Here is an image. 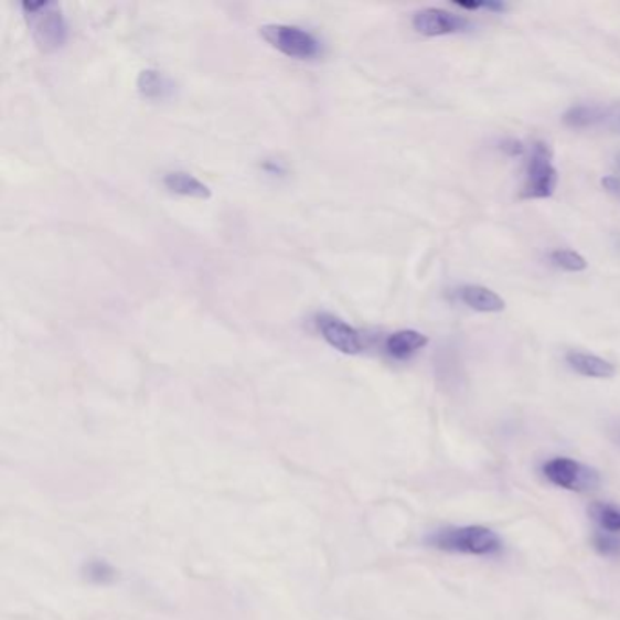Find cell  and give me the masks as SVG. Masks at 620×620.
I'll return each instance as SVG.
<instances>
[{"instance_id": "obj_1", "label": "cell", "mask_w": 620, "mask_h": 620, "mask_svg": "<svg viewBox=\"0 0 620 620\" xmlns=\"http://www.w3.org/2000/svg\"><path fill=\"white\" fill-rule=\"evenodd\" d=\"M428 546L446 554L493 557L501 554L504 543L499 533L487 526H453L431 533L426 538Z\"/></svg>"}, {"instance_id": "obj_2", "label": "cell", "mask_w": 620, "mask_h": 620, "mask_svg": "<svg viewBox=\"0 0 620 620\" xmlns=\"http://www.w3.org/2000/svg\"><path fill=\"white\" fill-rule=\"evenodd\" d=\"M24 15L32 24L33 39L44 53L57 52L66 44L67 26L63 11L53 2H24Z\"/></svg>"}, {"instance_id": "obj_3", "label": "cell", "mask_w": 620, "mask_h": 620, "mask_svg": "<svg viewBox=\"0 0 620 620\" xmlns=\"http://www.w3.org/2000/svg\"><path fill=\"white\" fill-rule=\"evenodd\" d=\"M541 471L549 484L575 493L595 490L600 484L599 471L569 457H554L546 460Z\"/></svg>"}, {"instance_id": "obj_4", "label": "cell", "mask_w": 620, "mask_h": 620, "mask_svg": "<svg viewBox=\"0 0 620 620\" xmlns=\"http://www.w3.org/2000/svg\"><path fill=\"white\" fill-rule=\"evenodd\" d=\"M558 173L554 165V151L543 140L532 146V156L527 162L526 184L523 199H549L557 190Z\"/></svg>"}, {"instance_id": "obj_5", "label": "cell", "mask_w": 620, "mask_h": 620, "mask_svg": "<svg viewBox=\"0 0 620 620\" xmlns=\"http://www.w3.org/2000/svg\"><path fill=\"white\" fill-rule=\"evenodd\" d=\"M260 35L266 41L285 53L288 57L311 58L319 53V41L306 30L297 26H286V24H268L260 28Z\"/></svg>"}, {"instance_id": "obj_6", "label": "cell", "mask_w": 620, "mask_h": 620, "mask_svg": "<svg viewBox=\"0 0 620 620\" xmlns=\"http://www.w3.org/2000/svg\"><path fill=\"white\" fill-rule=\"evenodd\" d=\"M415 32L425 36L451 35V33L466 32L470 28V21L466 17L456 15L450 11L439 8H425L414 15Z\"/></svg>"}, {"instance_id": "obj_7", "label": "cell", "mask_w": 620, "mask_h": 620, "mask_svg": "<svg viewBox=\"0 0 620 620\" xmlns=\"http://www.w3.org/2000/svg\"><path fill=\"white\" fill-rule=\"evenodd\" d=\"M317 324H319L324 341L331 348H335L336 352L344 353V355H357L364 350L361 333L341 319L333 316H321L317 319Z\"/></svg>"}, {"instance_id": "obj_8", "label": "cell", "mask_w": 620, "mask_h": 620, "mask_svg": "<svg viewBox=\"0 0 620 620\" xmlns=\"http://www.w3.org/2000/svg\"><path fill=\"white\" fill-rule=\"evenodd\" d=\"M459 297L468 308L481 311V313H499L506 308V302L501 295H496L495 291L484 288V286H462L459 290Z\"/></svg>"}, {"instance_id": "obj_9", "label": "cell", "mask_w": 620, "mask_h": 620, "mask_svg": "<svg viewBox=\"0 0 620 620\" xmlns=\"http://www.w3.org/2000/svg\"><path fill=\"white\" fill-rule=\"evenodd\" d=\"M566 362L575 373H579L582 377L589 378H611L616 377V366L606 359L597 357L591 353L568 352L566 353Z\"/></svg>"}, {"instance_id": "obj_10", "label": "cell", "mask_w": 620, "mask_h": 620, "mask_svg": "<svg viewBox=\"0 0 620 620\" xmlns=\"http://www.w3.org/2000/svg\"><path fill=\"white\" fill-rule=\"evenodd\" d=\"M428 342V336L423 335L420 331H395V333L388 336V341H386V352H388L393 359L404 361V359H409L411 355L419 352V350H423Z\"/></svg>"}, {"instance_id": "obj_11", "label": "cell", "mask_w": 620, "mask_h": 620, "mask_svg": "<svg viewBox=\"0 0 620 620\" xmlns=\"http://www.w3.org/2000/svg\"><path fill=\"white\" fill-rule=\"evenodd\" d=\"M164 186L177 195L193 196V199H210L212 190L186 171H170L164 175Z\"/></svg>"}, {"instance_id": "obj_12", "label": "cell", "mask_w": 620, "mask_h": 620, "mask_svg": "<svg viewBox=\"0 0 620 620\" xmlns=\"http://www.w3.org/2000/svg\"><path fill=\"white\" fill-rule=\"evenodd\" d=\"M589 517L597 524V530L620 535V507L611 502H591L588 507Z\"/></svg>"}, {"instance_id": "obj_13", "label": "cell", "mask_w": 620, "mask_h": 620, "mask_svg": "<svg viewBox=\"0 0 620 620\" xmlns=\"http://www.w3.org/2000/svg\"><path fill=\"white\" fill-rule=\"evenodd\" d=\"M602 119H605L602 109L597 108V106H585V104L569 108L563 117L564 125L574 128V130L591 128V126L599 125Z\"/></svg>"}, {"instance_id": "obj_14", "label": "cell", "mask_w": 620, "mask_h": 620, "mask_svg": "<svg viewBox=\"0 0 620 620\" xmlns=\"http://www.w3.org/2000/svg\"><path fill=\"white\" fill-rule=\"evenodd\" d=\"M137 86H139L140 94L145 95L146 98L165 97L171 89L170 81L156 70H145L140 73Z\"/></svg>"}, {"instance_id": "obj_15", "label": "cell", "mask_w": 620, "mask_h": 620, "mask_svg": "<svg viewBox=\"0 0 620 620\" xmlns=\"http://www.w3.org/2000/svg\"><path fill=\"white\" fill-rule=\"evenodd\" d=\"M549 259L557 268L566 269V271H571V274H579V271H585L588 268L585 257L574 252V249H554L549 254Z\"/></svg>"}, {"instance_id": "obj_16", "label": "cell", "mask_w": 620, "mask_h": 620, "mask_svg": "<svg viewBox=\"0 0 620 620\" xmlns=\"http://www.w3.org/2000/svg\"><path fill=\"white\" fill-rule=\"evenodd\" d=\"M591 546H594L597 554L608 558L620 557V535L616 533L594 532L591 535Z\"/></svg>"}, {"instance_id": "obj_17", "label": "cell", "mask_w": 620, "mask_h": 620, "mask_svg": "<svg viewBox=\"0 0 620 620\" xmlns=\"http://www.w3.org/2000/svg\"><path fill=\"white\" fill-rule=\"evenodd\" d=\"M501 150L504 151L506 156L521 157L524 156V151H526V148H524V145L523 142H521V140L507 139L502 142Z\"/></svg>"}, {"instance_id": "obj_18", "label": "cell", "mask_w": 620, "mask_h": 620, "mask_svg": "<svg viewBox=\"0 0 620 620\" xmlns=\"http://www.w3.org/2000/svg\"><path fill=\"white\" fill-rule=\"evenodd\" d=\"M602 186H605L606 192L611 193V195L620 199V179L619 177H605L602 179Z\"/></svg>"}, {"instance_id": "obj_19", "label": "cell", "mask_w": 620, "mask_h": 620, "mask_svg": "<svg viewBox=\"0 0 620 620\" xmlns=\"http://www.w3.org/2000/svg\"><path fill=\"white\" fill-rule=\"evenodd\" d=\"M487 4V0L484 2H462V0H457L456 6L462 8V10H481Z\"/></svg>"}, {"instance_id": "obj_20", "label": "cell", "mask_w": 620, "mask_h": 620, "mask_svg": "<svg viewBox=\"0 0 620 620\" xmlns=\"http://www.w3.org/2000/svg\"><path fill=\"white\" fill-rule=\"evenodd\" d=\"M619 165H620V157H619Z\"/></svg>"}, {"instance_id": "obj_21", "label": "cell", "mask_w": 620, "mask_h": 620, "mask_svg": "<svg viewBox=\"0 0 620 620\" xmlns=\"http://www.w3.org/2000/svg\"><path fill=\"white\" fill-rule=\"evenodd\" d=\"M620 120V119H619Z\"/></svg>"}]
</instances>
